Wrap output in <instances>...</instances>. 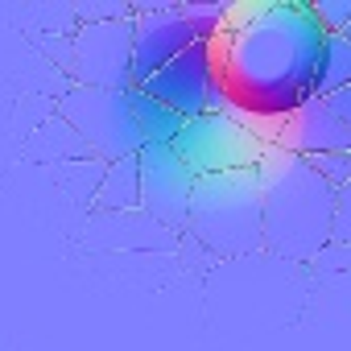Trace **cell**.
Instances as JSON below:
<instances>
[{"label": "cell", "instance_id": "obj_13", "mask_svg": "<svg viewBox=\"0 0 351 351\" xmlns=\"http://www.w3.org/2000/svg\"><path fill=\"white\" fill-rule=\"evenodd\" d=\"M351 83V42L347 34H326L322 62H318V99L343 91Z\"/></svg>", "mask_w": 351, "mask_h": 351}, {"label": "cell", "instance_id": "obj_8", "mask_svg": "<svg viewBox=\"0 0 351 351\" xmlns=\"http://www.w3.org/2000/svg\"><path fill=\"white\" fill-rule=\"evenodd\" d=\"M195 42L199 38L186 25L182 5H169V0H141V5H132V87L153 79L161 66H169Z\"/></svg>", "mask_w": 351, "mask_h": 351}, {"label": "cell", "instance_id": "obj_6", "mask_svg": "<svg viewBox=\"0 0 351 351\" xmlns=\"http://www.w3.org/2000/svg\"><path fill=\"white\" fill-rule=\"evenodd\" d=\"M66 71H71L75 87L128 91L132 87V21L79 25L71 34Z\"/></svg>", "mask_w": 351, "mask_h": 351}, {"label": "cell", "instance_id": "obj_4", "mask_svg": "<svg viewBox=\"0 0 351 351\" xmlns=\"http://www.w3.org/2000/svg\"><path fill=\"white\" fill-rule=\"evenodd\" d=\"M54 112L79 132V141L87 145V153L104 165L120 161V157H136L145 149L136 124H132V108H128V91H99V87H71Z\"/></svg>", "mask_w": 351, "mask_h": 351}, {"label": "cell", "instance_id": "obj_7", "mask_svg": "<svg viewBox=\"0 0 351 351\" xmlns=\"http://www.w3.org/2000/svg\"><path fill=\"white\" fill-rule=\"evenodd\" d=\"M136 165H141V215H149L165 232H186L199 182L191 165L173 153V145H145L136 153Z\"/></svg>", "mask_w": 351, "mask_h": 351}, {"label": "cell", "instance_id": "obj_12", "mask_svg": "<svg viewBox=\"0 0 351 351\" xmlns=\"http://www.w3.org/2000/svg\"><path fill=\"white\" fill-rule=\"evenodd\" d=\"M128 108H132V124H136L145 145H173L178 132H182V124H186L178 112H169L165 104H157L141 87H128Z\"/></svg>", "mask_w": 351, "mask_h": 351}, {"label": "cell", "instance_id": "obj_14", "mask_svg": "<svg viewBox=\"0 0 351 351\" xmlns=\"http://www.w3.org/2000/svg\"><path fill=\"white\" fill-rule=\"evenodd\" d=\"M182 17H186V25L195 29L199 42H215L219 29H223L228 17H232V5H223V0H207V5H199V0H186V5H182Z\"/></svg>", "mask_w": 351, "mask_h": 351}, {"label": "cell", "instance_id": "obj_5", "mask_svg": "<svg viewBox=\"0 0 351 351\" xmlns=\"http://www.w3.org/2000/svg\"><path fill=\"white\" fill-rule=\"evenodd\" d=\"M265 141L240 120L223 112H207L199 120H186L173 153H178L195 178H211V173H236V169H256L265 157Z\"/></svg>", "mask_w": 351, "mask_h": 351}, {"label": "cell", "instance_id": "obj_16", "mask_svg": "<svg viewBox=\"0 0 351 351\" xmlns=\"http://www.w3.org/2000/svg\"><path fill=\"white\" fill-rule=\"evenodd\" d=\"M314 17L326 34H347L351 29V0H314Z\"/></svg>", "mask_w": 351, "mask_h": 351}, {"label": "cell", "instance_id": "obj_2", "mask_svg": "<svg viewBox=\"0 0 351 351\" xmlns=\"http://www.w3.org/2000/svg\"><path fill=\"white\" fill-rule=\"evenodd\" d=\"M261 199H265V248L277 261L310 265L330 244L335 191L310 169L306 157L269 145L261 165Z\"/></svg>", "mask_w": 351, "mask_h": 351}, {"label": "cell", "instance_id": "obj_19", "mask_svg": "<svg viewBox=\"0 0 351 351\" xmlns=\"http://www.w3.org/2000/svg\"><path fill=\"white\" fill-rule=\"evenodd\" d=\"M326 104H330V112L351 128V83L343 87V91H335V95H326Z\"/></svg>", "mask_w": 351, "mask_h": 351}, {"label": "cell", "instance_id": "obj_1", "mask_svg": "<svg viewBox=\"0 0 351 351\" xmlns=\"http://www.w3.org/2000/svg\"><path fill=\"white\" fill-rule=\"evenodd\" d=\"M211 46L219 83L248 128L277 124L318 95L326 29L306 0L232 5V17Z\"/></svg>", "mask_w": 351, "mask_h": 351}, {"label": "cell", "instance_id": "obj_10", "mask_svg": "<svg viewBox=\"0 0 351 351\" xmlns=\"http://www.w3.org/2000/svg\"><path fill=\"white\" fill-rule=\"evenodd\" d=\"M281 149L298 157H318V153H351V128L330 112L326 99H310L285 120H277V141Z\"/></svg>", "mask_w": 351, "mask_h": 351}, {"label": "cell", "instance_id": "obj_20", "mask_svg": "<svg viewBox=\"0 0 351 351\" xmlns=\"http://www.w3.org/2000/svg\"><path fill=\"white\" fill-rule=\"evenodd\" d=\"M347 42H351V29H347Z\"/></svg>", "mask_w": 351, "mask_h": 351}, {"label": "cell", "instance_id": "obj_3", "mask_svg": "<svg viewBox=\"0 0 351 351\" xmlns=\"http://www.w3.org/2000/svg\"><path fill=\"white\" fill-rule=\"evenodd\" d=\"M186 236L215 256H252L265 248V199L256 169L211 173L195 182Z\"/></svg>", "mask_w": 351, "mask_h": 351}, {"label": "cell", "instance_id": "obj_11", "mask_svg": "<svg viewBox=\"0 0 351 351\" xmlns=\"http://www.w3.org/2000/svg\"><path fill=\"white\" fill-rule=\"evenodd\" d=\"M91 207L99 215L141 211V165H136V157H120V161L99 169V186L91 195Z\"/></svg>", "mask_w": 351, "mask_h": 351}, {"label": "cell", "instance_id": "obj_9", "mask_svg": "<svg viewBox=\"0 0 351 351\" xmlns=\"http://www.w3.org/2000/svg\"><path fill=\"white\" fill-rule=\"evenodd\" d=\"M215 87H219V66H215V46L211 42H195L191 50H182L169 66H161L153 79L141 83L145 95H153L169 112H178L182 120L207 116Z\"/></svg>", "mask_w": 351, "mask_h": 351}, {"label": "cell", "instance_id": "obj_18", "mask_svg": "<svg viewBox=\"0 0 351 351\" xmlns=\"http://www.w3.org/2000/svg\"><path fill=\"white\" fill-rule=\"evenodd\" d=\"M318 273H351V244H326L314 261H310Z\"/></svg>", "mask_w": 351, "mask_h": 351}, {"label": "cell", "instance_id": "obj_17", "mask_svg": "<svg viewBox=\"0 0 351 351\" xmlns=\"http://www.w3.org/2000/svg\"><path fill=\"white\" fill-rule=\"evenodd\" d=\"M330 240L351 244V186L335 191V219H330Z\"/></svg>", "mask_w": 351, "mask_h": 351}, {"label": "cell", "instance_id": "obj_15", "mask_svg": "<svg viewBox=\"0 0 351 351\" xmlns=\"http://www.w3.org/2000/svg\"><path fill=\"white\" fill-rule=\"evenodd\" d=\"M306 161L330 191L351 186V153H318V157H306Z\"/></svg>", "mask_w": 351, "mask_h": 351}]
</instances>
